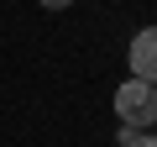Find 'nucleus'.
<instances>
[{
    "instance_id": "obj_1",
    "label": "nucleus",
    "mask_w": 157,
    "mask_h": 147,
    "mask_svg": "<svg viewBox=\"0 0 157 147\" xmlns=\"http://www.w3.org/2000/svg\"><path fill=\"white\" fill-rule=\"evenodd\" d=\"M115 116H121V126H152L157 121V84H147V79H131L115 89Z\"/></svg>"
},
{
    "instance_id": "obj_2",
    "label": "nucleus",
    "mask_w": 157,
    "mask_h": 147,
    "mask_svg": "<svg viewBox=\"0 0 157 147\" xmlns=\"http://www.w3.org/2000/svg\"><path fill=\"white\" fill-rule=\"evenodd\" d=\"M126 63H131V74H136V79L157 84V26H147V32H136V37H131Z\"/></svg>"
},
{
    "instance_id": "obj_3",
    "label": "nucleus",
    "mask_w": 157,
    "mask_h": 147,
    "mask_svg": "<svg viewBox=\"0 0 157 147\" xmlns=\"http://www.w3.org/2000/svg\"><path fill=\"white\" fill-rule=\"evenodd\" d=\"M121 147H157V137H147V126H126L121 131Z\"/></svg>"
},
{
    "instance_id": "obj_4",
    "label": "nucleus",
    "mask_w": 157,
    "mask_h": 147,
    "mask_svg": "<svg viewBox=\"0 0 157 147\" xmlns=\"http://www.w3.org/2000/svg\"><path fill=\"white\" fill-rule=\"evenodd\" d=\"M37 6H42V11H68L73 0H37Z\"/></svg>"
}]
</instances>
